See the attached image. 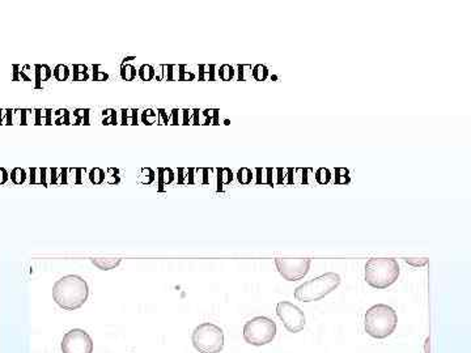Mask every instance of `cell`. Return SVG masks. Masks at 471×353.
<instances>
[{
	"instance_id": "1",
	"label": "cell",
	"mask_w": 471,
	"mask_h": 353,
	"mask_svg": "<svg viewBox=\"0 0 471 353\" xmlns=\"http://www.w3.org/2000/svg\"><path fill=\"white\" fill-rule=\"evenodd\" d=\"M89 288L87 281L77 275H67L55 281L53 287V299L59 307L73 311L87 302Z\"/></svg>"
},
{
	"instance_id": "2",
	"label": "cell",
	"mask_w": 471,
	"mask_h": 353,
	"mask_svg": "<svg viewBox=\"0 0 471 353\" xmlns=\"http://www.w3.org/2000/svg\"><path fill=\"white\" fill-rule=\"evenodd\" d=\"M398 315L393 307L385 303H377L366 310L364 315V330L374 339H385L395 331Z\"/></svg>"
},
{
	"instance_id": "3",
	"label": "cell",
	"mask_w": 471,
	"mask_h": 353,
	"mask_svg": "<svg viewBox=\"0 0 471 353\" xmlns=\"http://www.w3.org/2000/svg\"><path fill=\"white\" fill-rule=\"evenodd\" d=\"M398 260L393 258H372L365 264L366 284L376 289H385L393 285L399 278Z\"/></svg>"
},
{
	"instance_id": "4",
	"label": "cell",
	"mask_w": 471,
	"mask_h": 353,
	"mask_svg": "<svg viewBox=\"0 0 471 353\" xmlns=\"http://www.w3.org/2000/svg\"><path fill=\"white\" fill-rule=\"evenodd\" d=\"M341 276L335 272H327L318 278L306 281L294 289V298L301 302H314L335 291L341 284Z\"/></svg>"
},
{
	"instance_id": "5",
	"label": "cell",
	"mask_w": 471,
	"mask_h": 353,
	"mask_svg": "<svg viewBox=\"0 0 471 353\" xmlns=\"http://www.w3.org/2000/svg\"><path fill=\"white\" fill-rule=\"evenodd\" d=\"M191 342L199 353H219L224 348V332L216 324L204 322L195 327Z\"/></svg>"
},
{
	"instance_id": "6",
	"label": "cell",
	"mask_w": 471,
	"mask_h": 353,
	"mask_svg": "<svg viewBox=\"0 0 471 353\" xmlns=\"http://www.w3.org/2000/svg\"><path fill=\"white\" fill-rule=\"evenodd\" d=\"M276 336V323L267 317H255L243 326L245 342L255 347L266 346Z\"/></svg>"
},
{
	"instance_id": "7",
	"label": "cell",
	"mask_w": 471,
	"mask_h": 353,
	"mask_svg": "<svg viewBox=\"0 0 471 353\" xmlns=\"http://www.w3.org/2000/svg\"><path fill=\"white\" fill-rule=\"evenodd\" d=\"M276 314H278L280 321L283 322L287 331L292 332V334L304 330L305 324H306L304 311L288 301H282L276 305Z\"/></svg>"
},
{
	"instance_id": "8",
	"label": "cell",
	"mask_w": 471,
	"mask_h": 353,
	"mask_svg": "<svg viewBox=\"0 0 471 353\" xmlns=\"http://www.w3.org/2000/svg\"><path fill=\"white\" fill-rule=\"evenodd\" d=\"M60 348L63 353H93V340L87 331L73 328L64 334Z\"/></svg>"
},
{
	"instance_id": "9",
	"label": "cell",
	"mask_w": 471,
	"mask_h": 353,
	"mask_svg": "<svg viewBox=\"0 0 471 353\" xmlns=\"http://www.w3.org/2000/svg\"><path fill=\"white\" fill-rule=\"evenodd\" d=\"M312 264V259H292V258H276L275 266L278 272L288 281H296L306 276Z\"/></svg>"
},
{
	"instance_id": "10",
	"label": "cell",
	"mask_w": 471,
	"mask_h": 353,
	"mask_svg": "<svg viewBox=\"0 0 471 353\" xmlns=\"http://www.w3.org/2000/svg\"><path fill=\"white\" fill-rule=\"evenodd\" d=\"M36 77V71H34V65H12V81H34Z\"/></svg>"
},
{
	"instance_id": "11",
	"label": "cell",
	"mask_w": 471,
	"mask_h": 353,
	"mask_svg": "<svg viewBox=\"0 0 471 353\" xmlns=\"http://www.w3.org/2000/svg\"><path fill=\"white\" fill-rule=\"evenodd\" d=\"M36 77H34V88L40 89L42 88V83L49 81L53 77V71L47 64H34Z\"/></svg>"
},
{
	"instance_id": "12",
	"label": "cell",
	"mask_w": 471,
	"mask_h": 353,
	"mask_svg": "<svg viewBox=\"0 0 471 353\" xmlns=\"http://www.w3.org/2000/svg\"><path fill=\"white\" fill-rule=\"evenodd\" d=\"M176 179V174L172 168H159L157 169V186L160 191H163L164 186H169Z\"/></svg>"
},
{
	"instance_id": "13",
	"label": "cell",
	"mask_w": 471,
	"mask_h": 353,
	"mask_svg": "<svg viewBox=\"0 0 471 353\" xmlns=\"http://www.w3.org/2000/svg\"><path fill=\"white\" fill-rule=\"evenodd\" d=\"M72 81H88L92 79L91 67L87 64H73L72 65Z\"/></svg>"
},
{
	"instance_id": "14",
	"label": "cell",
	"mask_w": 471,
	"mask_h": 353,
	"mask_svg": "<svg viewBox=\"0 0 471 353\" xmlns=\"http://www.w3.org/2000/svg\"><path fill=\"white\" fill-rule=\"evenodd\" d=\"M216 173H218V191H224V186L231 184L233 182V172L229 168H218Z\"/></svg>"
},
{
	"instance_id": "15",
	"label": "cell",
	"mask_w": 471,
	"mask_h": 353,
	"mask_svg": "<svg viewBox=\"0 0 471 353\" xmlns=\"http://www.w3.org/2000/svg\"><path fill=\"white\" fill-rule=\"evenodd\" d=\"M120 124L124 126H136L139 124L138 109H122L120 110Z\"/></svg>"
},
{
	"instance_id": "16",
	"label": "cell",
	"mask_w": 471,
	"mask_h": 353,
	"mask_svg": "<svg viewBox=\"0 0 471 353\" xmlns=\"http://www.w3.org/2000/svg\"><path fill=\"white\" fill-rule=\"evenodd\" d=\"M215 69H216L215 64L198 65V80L199 81H215L218 79Z\"/></svg>"
},
{
	"instance_id": "17",
	"label": "cell",
	"mask_w": 471,
	"mask_h": 353,
	"mask_svg": "<svg viewBox=\"0 0 471 353\" xmlns=\"http://www.w3.org/2000/svg\"><path fill=\"white\" fill-rule=\"evenodd\" d=\"M89 116H91V110L89 109H76V110H73V113H71V124H91V119H89Z\"/></svg>"
},
{
	"instance_id": "18",
	"label": "cell",
	"mask_w": 471,
	"mask_h": 353,
	"mask_svg": "<svg viewBox=\"0 0 471 353\" xmlns=\"http://www.w3.org/2000/svg\"><path fill=\"white\" fill-rule=\"evenodd\" d=\"M178 184H195V169L179 168L178 169Z\"/></svg>"
},
{
	"instance_id": "19",
	"label": "cell",
	"mask_w": 471,
	"mask_h": 353,
	"mask_svg": "<svg viewBox=\"0 0 471 353\" xmlns=\"http://www.w3.org/2000/svg\"><path fill=\"white\" fill-rule=\"evenodd\" d=\"M67 170L68 168H51V186L67 184Z\"/></svg>"
},
{
	"instance_id": "20",
	"label": "cell",
	"mask_w": 471,
	"mask_h": 353,
	"mask_svg": "<svg viewBox=\"0 0 471 353\" xmlns=\"http://www.w3.org/2000/svg\"><path fill=\"white\" fill-rule=\"evenodd\" d=\"M156 180V172L152 168H141L138 170V182L141 184H153Z\"/></svg>"
},
{
	"instance_id": "21",
	"label": "cell",
	"mask_w": 471,
	"mask_h": 353,
	"mask_svg": "<svg viewBox=\"0 0 471 353\" xmlns=\"http://www.w3.org/2000/svg\"><path fill=\"white\" fill-rule=\"evenodd\" d=\"M119 73L120 77H122L124 81H132V80L136 79V76H138V69H136V67H135L134 64H131V63H122L119 68Z\"/></svg>"
},
{
	"instance_id": "22",
	"label": "cell",
	"mask_w": 471,
	"mask_h": 353,
	"mask_svg": "<svg viewBox=\"0 0 471 353\" xmlns=\"http://www.w3.org/2000/svg\"><path fill=\"white\" fill-rule=\"evenodd\" d=\"M88 180L94 186H100L105 182V170L102 168H92L88 172Z\"/></svg>"
},
{
	"instance_id": "23",
	"label": "cell",
	"mask_w": 471,
	"mask_h": 353,
	"mask_svg": "<svg viewBox=\"0 0 471 353\" xmlns=\"http://www.w3.org/2000/svg\"><path fill=\"white\" fill-rule=\"evenodd\" d=\"M53 123L57 124V126H60V124H71V113L67 110V109H58V110H55L53 113Z\"/></svg>"
},
{
	"instance_id": "24",
	"label": "cell",
	"mask_w": 471,
	"mask_h": 353,
	"mask_svg": "<svg viewBox=\"0 0 471 353\" xmlns=\"http://www.w3.org/2000/svg\"><path fill=\"white\" fill-rule=\"evenodd\" d=\"M122 259H104V258H97V259H92V263L94 266H97L100 270H113V268H116L117 266H119Z\"/></svg>"
},
{
	"instance_id": "25",
	"label": "cell",
	"mask_w": 471,
	"mask_h": 353,
	"mask_svg": "<svg viewBox=\"0 0 471 353\" xmlns=\"http://www.w3.org/2000/svg\"><path fill=\"white\" fill-rule=\"evenodd\" d=\"M28 170L22 169V168H15L12 169L11 174H9V179L13 184H24L28 179Z\"/></svg>"
},
{
	"instance_id": "26",
	"label": "cell",
	"mask_w": 471,
	"mask_h": 353,
	"mask_svg": "<svg viewBox=\"0 0 471 353\" xmlns=\"http://www.w3.org/2000/svg\"><path fill=\"white\" fill-rule=\"evenodd\" d=\"M122 179L120 176V170L117 168H106L105 169V183L110 184V186H116Z\"/></svg>"
},
{
	"instance_id": "27",
	"label": "cell",
	"mask_w": 471,
	"mask_h": 353,
	"mask_svg": "<svg viewBox=\"0 0 471 353\" xmlns=\"http://www.w3.org/2000/svg\"><path fill=\"white\" fill-rule=\"evenodd\" d=\"M53 76L57 81H65L71 77V69L65 64L55 65V68L53 69Z\"/></svg>"
},
{
	"instance_id": "28",
	"label": "cell",
	"mask_w": 471,
	"mask_h": 353,
	"mask_svg": "<svg viewBox=\"0 0 471 353\" xmlns=\"http://www.w3.org/2000/svg\"><path fill=\"white\" fill-rule=\"evenodd\" d=\"M101 123L102 124H113V126H116V124H119L118 123V112L114 110V109H105L104 112L101 113Z\"/></svg>"
},
{
	"instance_id": "29",
	"label": "cell",
	"mask_w": 471,
	"mask_h": 353,
	"mask_svg": "<svg viewBox=\"0 0 471 353\" xmlns=\"http://www.w3.org/2000/svg\"><path fill=\"white\" fill-rule=\"evenodd\" d=\"M216 73H218V75H216L218 76V79L223 80V81H231V80L235 79L236 71L233 65L223 64L220 68H219V71H216Z\"/></svg>"
},
{
	"instance_id": "30",
	"label": "cell",
	"mask_w": 471,
	"mask_h": 353,
	"mask_svg": "<svg viewBox=\"0 0 471 353\" xmlns=\"http://www.w3.org/2000/svg\"><path fill=\"white\" fill-rule=\"evenodd\" d=\"M138 76L143 81H152V80H155V65L141 64L138 68Z\"/></svg>"
},
{
	"instance_id": "31",
	"label": "cell",
	"mask_w": 471,
	"mask_h": 353,
	"mask_svg": "<svg viewBox=\"0 0 471 353\" xmlns=\"http://www.w3.org/2000/svg\"><path fill=\"white\" fill-rule=\"evenodd\" d=\"M157 120H159V117H157V113L155 112L153 109H144V110L140 113V122L143 123V124L152 126Z\"/></svg>"
},
{
	"instance_id": "32",
	"label": "cell",
	"mask_w": 471,
	"mask_h": 353,
	"mask_svg": "<svg viewBox=\"0 0 471 353\" xmlns=\"http://www.w3.org/2000/svg\"><path fill=\"white\" fill-rule=\"evenodd\" d=\"M178 68H179L178 81H192V80L198 79V75L195 73V71H191V67H188V65L186 64H181L178 65Z\"/></svg>"
},
{
	"instance_id": "33",
	"label": "cell",
	"mask_w": 471,
	"mask_h": 353,
	"mask_svg": "<svg viewBox=\"0 0 471 353\" xmlns=\"http://www.w3.org/2000/svg\"><path fill=\"white\" fill-rule=\"evenodd\" d=\"M203 117L206 118L203 124H215V126H218L220 124V120H219V116H220V112H219L218 109H206L203 113Z\"/></svg>"
},
{
	"instance_id": "34",
	"label": "cell",
	"mask_w": 471,
	"mask_h": 353,
	"mask_svg": "<svg viewBox=\"0 0 471 353\" xmlns=\"http://www.w3.org/2000/svg\"><path fill=\"white\" fill-rule=\"evenodd\" d=\"M351 182L350 170L346 168H335V184H348Z\"/></svg>"
},
{
	"instance_id": "35",
	"label": "cell",
	"mask_w": 471,
	"mask_h": 353,
	"mask_svg": "<svg viewBox=\"0 0 471 353\" xmlns=\"http://www.w3.org/2000/svg\"><path fill=\"white\" fill-rule=\"evenodd\" d=\"M91 69L93 81H108L109 80V73H108V71H104V67L101 64L91 65Z\"/></svg>"
},
{
	"instance_id": "36",
	"label": "cell",
	"mask_w": 471,
	"mask_h": 353,
	"mask_svg": "<svg viewBox=\"0 0 471 353\" xmlns=\"http://www.w3.org/2000/svg\"><path fill=\"white\" fill-rule=\"evenodd\" d=\"M237 80L238 81H246L253 77V67L250 64H238L237 65Z\"/></svg>"
},
{
	"instance_id": "37",
	"label": "cell",
	"mask_w": 471,
	"mask_h": 353,
	"mask_svg": "<svg viewBox=\"0 0 471 353\" xmlns=\"http://www.w3.org/2000/svg\"><path fill=\"white\" fill-rule=\"evenodd\" d=\"M253 170H250L249 168H241V169L237 172V179L241 184H250L251 180H253Z\"/></svg>"
},
{
	"instance_id": "38",
	"label": "cell",
	"mask_w": 471,
	"mask_h": 353,
	"mask_svg": "<svg viewBox=\"0 0 471 353\" xmlns=\"http://www.w3.org/2000/svg\"><path fill=\"white\" fill-rule=\"evenodd\" d=\"M253 79L257 81H265L268 77V68L263 64H257L253 67Z\"/></svg>"
},
{
	"instance_id": "39",
	"label": "cell",
	"mask_w": 471,
	"mask_h": 353,
	"mask_svg": "<svg viewBox=\"0 0 471 353\" xmlns=\"http://www.w3.org/2000/svg\"><path fill=\"white\" fill-rule=\"evenodd\" d=\"M315 180H317V183L319 184H327L331 180V172L326 168H319L317 172H315L314 176Z\"/></svg>"
},
{
	"instance_id": "40",
	"label": "cell",
	"mask_w": 471,
	"mask_h": 353,
	"mask_svg": "<svg viewBox=\"0 0 471 353\" xmlns=\"http://www.w3.org/2000/svg\"><path fill=\"white\" fill-rule=\"evenodd\" d=\"M178 77H179L178 65L165 64V80L167 81H178Z\"/></svg>"
},
{
	"instance_id": "41",
	"label": "cell",
	"mask_w": 471,
	"mask_h": 353,
	"mask_svg": "<svg viewBox=\"0 0 471 353\" xmlns=\"http://www.w3.org/2000/svg\"><path fill=\"white\" fill-rule=\"evenodd\" d=\"M29 172V183L30 184H42V168H30Z\"/></svg>"
},
{
	"instance_id": "42",
	"label": "cell",
	"mask_w": 471,
	"mask_h": 353,
	"mask_svg": "<svg viewBox=\"0 0 471 353\" xmlns=\"http://www.w3.org/2000/svg\"><path fill=\"white\" fill-rule=\"evenodd\" d=\"M88 172L87 168H76V184H85L88 180Z\"/></svg>"
},
{
	"instance_id": "43",
	"label": "cell",
	"mask_w": 471,
	"mask_h": 353,
	"mask_svg": "<svg viewBox=\"0 0 471 353\" xmlns=\"http://www.w3.org/2000/svg\"><path fill=\"white\" fill-rule=\"evenodd\" d=\"M255 173H257V184H267V172L266 168H255Z\"/></svg>"
},
{
	"instance_id": "44",
	"label": "cell",
	"mask_w": 471,
	"mask_h": 353,
	"mask_svg": "<svg viewBox=\"0 0 471 353\" xmlns=\"http://www.w3.org/2000/svg\"><path fill=\"white\" fill-rule=\"evenodd\" d=\"M41 117H42V124H46V126L53 124V110L51 109H41Z\"/></svg>"
},
{
	"instance_id": "45",
	"label": "cell",
	"mask_w": 471,
	"mask_h": 353,
	"mask_svg": "<svg viewBox=\"0 0 471 353\" xmlns=\"http://www.w3.org/2000/svg\"><path fill=\"white\" fill-rule=\"evenodd\" d=\"M405 262H406L407 264H410V266L421 267L425 266V264L429 262V259H428V258H405Z\"/></svg>"
},
{
	"instance_id": "46",
	"label": "cell",
	"mask_w": 471,
	"mask_h": 353,
	"mask_svg": "<svg viewBox=\"0 0 471 353\" xmlns=\"http://www.w3.org/2000/svg\"><path fill=\"white\" fill-rule=\"evenodd\" d=\"M182 113V110L179 109H173L171 113H169V124H173V126H178V124H181L179 123V114Z\"/></svg>"
},
{
	"instance_id": "47",
	"label": "cell",
	"mask_w": 471,
	"mask_h": 353,
	"mask_svg": "<svg viewBox=\"0 0 471 353\" xmlns=\"http://www.w3.org/2000/svg\"><path fill=\"white\" fill-rule=\"evenodd\" d=\"M42 184L41 186H51V168H42Z\"/></svg>"
},
{
	"instance_id": "48",
	"label": "cell",
	"mask_w": 471,
	"mask_h": 353,
	"mask_svg": "<svg viewBox=\"0 0 471 353\" xmlns=\"http://www.w3.org/2000/svg\"><path fill=\"white\" fill-rule=\"evenodd\" d=\"M157 117H159V124H169V113L165 109H159L157 110Z\"/></svg>"
},
{
	"instance_id": "49",
	"label": "cell",
	"mask_w": 471,
	"mask_h": 353,
	"mask_svg": "<svg viewBox=\"0 0 471 353\" xmlns=\"http://www.w3.org/2000/svg\"><path fill=\"white\" fill-rule=\"evenodd\" d=\"M155 80L156 81L165 80V64H159L155 67Z\"/></svg>"
},
{
	"instance_id": "50",
	"label": "cell",
	"mask_w": 471,
	"mask_h": 353,
	"mask_svg": "<svg viewBox=\"0 0 471 353\" xmlns=\"http://www.w3.org/2000/svg\"><path fill=\"white\" fill-rule=\"evenodd\" d=\"M67 184H76V168L67 170Z\"/></svg>"
},
{
	"instance_id": "51",
	"label": "cell",
	"mask_w": 471,
	"mask_h": 353,
	"mask_svg": "<svg viewBox=\"0 0 471 353\" xmlns=\"http://www.w3.org/2000/svg\"><path fill=\"white\" fill-rule=\"evenodd\" d=\"M310 172H312V169H308V168L302 169V168H300V173H301L300 183L301 184H309V183H310V180H309V173H310Z\"/></svg>"
},
{
	"instance_id": "52",
	"label": "cell",
	"mask_w": 471,
	"mask_h": 353,
	"mask_svg": "<svg viewBox=\"0 0 471 353\" xmlns=\"http://www.w3.org/2000/svg\"><path fill=\"white\" fill-rule=\"evenodd\" d=\"M215 169H208V168H202V184H210L211 178L210 174L214 172Z\"/></svg>"
},
{
	"instance_id": "53",
	"label": "cell",
	"mask_w": 471,
	"mask_h": 353,
	"mask_svg": "<svg viewBox=\"0 0 471 353\" xmlns=\"http://www.w3.org/2000/svg\"><path fill=\"white\" fill-rule=\"evenodd\" d=\"M275 172L278 173V180H276V183L278 184H284L286 183V176H287V169H283V168H276Z\"/></svg>"
},
{
	"instance_id": "54",
	"label": "cell",
	"mask_w": 471,
	"mask_h": 353,
	"mask_svg": "<svg viewBox=\"0 0 471 353\" xmlns=\"http://www.w3.org/2000/svg\"><path fill=\"white\" fill-rule=\"evenodd\" d=\"M182 114H183V120H182L181 124L188 126V124H190V122H191L192 110H191V109H183V110H182Z\"/></svg>"
},
{
	"instance_id": "55",
	"label": "cell",
	"mask_w": 471,
	"mask_h": 353,
	"mask_svg": "<svg viewBox=\"0 0 471 353\" xmlns=\"http://www.w3.org/2000/svg\"><path fill=\"white\" fill-rule=\"evenodd\" d=\"M9 180V173L5 168H0V186H3Z\"/></svg>"
},
{
	"instance_id": "56",
	"label": "cell",
	"mask_w": 471,
	"mask_h": 353,
	"mask_svg": "<svg viewBox=\"0 0 471 353\" xmlns=\"http://www.w3.org/2000/svg\"><path fill=\"white\" fill-rule=\"evenodd\" d=\"M192 118H191V122H190V124H195V126H199L200 124V119H199V117H200V110L199 109H192Z\"/></svg>"
},
{
	"instance_id": "57",
	"label": "cell",
	"mask_w": 471,
	"mask_h": 353,
	"mask_svg": "<svg viewBox=\"0 0 471 353\" xmlns=\"http://www.w3.org/2000/svg\"><path fill=\"white\" fill-rule=\"evenodd\" d=\"M5 124H8V126L13 124V110L12 109H5Z\"/></svg>"
},
{
	"instance_id": "58",
	"label": "cell",
	"mask_w": 471,
	"mask_h": 353,
	"mask_svg": "<svg viewBox=\"0 0 471 353\" xmlns=\"http://www.w3.org/2000/svg\"><path fill=\"white\" fill-rule=\"evenodd\" d=\"M294 169H292V168H288V169H287V178H288V179L286 180V183H288V184H294Z\"/></svg>"
},
{
	"instance_id": "59",
	"label": "cell",
	"mask_w": 471,
	"mask_h": 353,
	"mask_svg": "<svg viewBox=\"0 0 471 353\" xmlns=\"http://www.w3.org/2000/svg\"><path fill=\"white\" fill-rule=\"evenodd\" d=\"M34 124L41 126L42 124V117H41V109H34Z\"/></svg>"
},
{
	"instance_id": "60",
	"label": "cell",
	"mask_w": 471,
	"mask_h": 353,
	"mask_svg": "<svg viewBox=\"0 0 471 353\" xmlns=\"http://www.w3.org/2000/svg\"><path fill=\"white\" fill-rule=\"evenodd\" d=\"M266 172H267V184L268 186H274L275 182L272 179V173L275 172V169H272V168H266Z\"/></svg>"
},
{
	"instance_id": "61",
	"label": "cell",
	"mask_w": 471,
	"mask_h": 353,
	"mask_svg": "<svg viewBox=\"0 0 471 353\" xmlns=\"http://www.w3.org/2000/svg\"><path fill=\"white\" fill-rule=\"evenodd\" d=\"M34 110H28L26 109V124H29V123L33 122L34 124Z\"/></svg>"
},
{
	"instance_id": "62",
	"label": "cell",
	"mask_w": 471,
	"mask_h": 353,
	"mask_svg": "<svg viewBox=\"0 0 471 353\" xmlns=\"http://www.w3.org/2000/svg\"><path fill=\"white\" fill-rule=\"evenodd\" d=\"M5 124V109H0V126Z\"/></svg>"
}]
</instances>
